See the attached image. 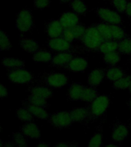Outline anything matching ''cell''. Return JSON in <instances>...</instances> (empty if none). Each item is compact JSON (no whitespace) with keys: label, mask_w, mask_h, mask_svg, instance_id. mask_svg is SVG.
<instances>
[{"label":"cell","mask_w":131,"mask_h":147,"mask_svg":"<svg viewBox=\"0 0 131 147\" xmlns=\"http://www.w3.org/2000/svg\"><path fill=\"white\" fill-rule=\"evenodd\" d=\"M96 25L105 40L119 41L128 37L126 32L120 25H112L103 22L96 24Z\"/></svg>","instance_id":"obj_1"},{"label":"cell","mask_w":131,"mask_h":147,"mask_svg":"<svg viewBox=\"0 0 131 147\" xmlns=\"http://www.w3.org/2000/svg\"><path fill=\"white\" fill-rule=\"evenodd\" d=\"M104 41L105 39L101 35L96 25H90L87 28L82 38L83 45L87 51L98 50L101 44Z\"/></svg>","instance_id":"obj_2"},{"label":"cell","mask_w":131,"mask_h":147,"mask_svg":"<svg viewBox=\"0 0 131 147\" xmlns=\"http://www.w3.org/2000/svg\"><path fill=\"white\" fill-rule=\"evenodd\" d=\"M110 98L107 95H100L94 101L89 108V118L90 120H95L101 117L109 107Z\"/></svg>","instance_id":"obj_3"},{"label":"cell","mask_w":131,"mask_h":147,"mask_svg":"<svg viewBox=\"0 0 131 147\" xmlns=\"http://www.w3.org/2000/svg\"><path fill=\"white\" fill-rule=\"evenodd\" d=\"M48 122L57 129H63L71 125L73 122L71 111H59L48 118Z\"/></svg>","instance_id":"obj_4"},{"label":"cell","mask_w":131,"mask_h":147,"mask_svg":"<svg viewBox=\"0 0 131 147\" xmlns=\"http://www.w3.org/2000/svg\"><path fill=\"white\" fill-rule=\"evenodd\" d=\"M33 16L32 11L24 9L18 13L16 18V27L21 32H27L33 27Z\"/></svg>","instance_id":"obj_5"},{"label":"cell","mask_w":131,"mask_h":147,"mask_svg":"<svg viewBox=\"0 0 131 147\" xmlns=\"http://www.w3.org/2000/svg\"><path fill=\"white\" fill-rule=\"evenodd\" d=\"M86 30L87 28H85L84 25L79 23L73 27L69 28H64L61 37L69 42L73 43V41L77 39L83 38Z\"/></svg>","instance_id":"obj_6"},{"label":"cell","mask_w":131,"mask_h":147,"mask_svg":"<svg viewBox=\"0 0 131 147\" xmlns=\"http://www.w3.org/2000/svg\"><path fill=\"white\" fill-rule=\"evenodd\" d=\"M97 16L103 21V22L112 25H120L122 18L119 14L106 8H99L96 10Z\"/></svg>","instance_id":"obj_7"},{"label":"cell","mask_w":131,"mask_h":147,"mask_svg":"<svg viewBox=\"0 0 131 147\" xmlns=\"http://www.w3.org/2000/svg\"><path fill=\"white\" fill-rule=\"evenodd\" d=\"M9 79L12 83L24 84L32 82L33 76L29 71L24 68L16 69L9 72Z\"/></svg>","instance_id":"obj_8"},{"label":"cell","mask_w":131,"mask_h":147,"mask_svg":"<svg viewBox=\"0 0 131 147\" xmlns=\"http://www.w3.org/2000/svg\"><path fill=\"white\" fill-rule=\"evenodd\" d=\"M68 82V78L61 73L52 72L45 77V83L48 87L54 88H61Z\"/></svg>","instance_id":"obj_9"},{"label":"cell","mask_w":131,"mask_h":147,"mask_svg":"<svg viewBox=\"0 0 131 147\" xmlns=\"http://www.w3.org/2000/svg\"><path fill=\"white\" fill-rule=\"evenodd\" d=\"M48 48L55 52H67L72 49V43L69 42L62 37L51 38L48 43Z\"/></svg>","instance_id":"obj_10"},{"label":"cell","mask_w":131,"mask_h":147,"mask_svg":"<svg viewBox=\"0 0 131 147\" xmlns=\"http://www.w3.org/2000/svg\"><path fill=\"white\" fill-rule=\"evenodd\" d=\"M88 67V61L83 57H74L64 68L73 72H84Z\"/></svg>","instance_id":"obj_11"},{"label":"cell","mask_w":131,"mask_h":147,"mask_svg":"<svg viewBox=\"0 0 131 147\" xmlns=\"http://www.w3.org/2000/svg\"><path fill=\"white\" fill-rule=\"evenodd\" d=\"M107 71L103 69H96L92 71L87 77V84L90 87L97 88L103 81Z\"/></svg>","instance_id":"obj_12"},{"label":"cell","mask_w":131,"mask_h":147,"mask_svg":"<svg viewBox=\"0 0 131 147\" xmlns=\"http://www.w3.org/2000/svg\"><path fill=\"white\" fill-rule=\"evenodd\" d=\"M21 132L25 137L30 139H39L41 137V131L36 124L31 122L23 125L21 127Z\"/></svg>","instance_id":"obj_13"},{"label":"cell","mask_w":131,"mask_h":147,"mask_svg":"<svg viewBox=\"0 0 131 147\" xmlns=\"http://www.w3.org/2000/svg\"><path fill=\"white\" fill-rule=\"evenodd\" d=\"M128 136V129L125 124L117 123L113 127L112 139L115 142H121Z\"/></svg>","instance_id":"obj_14"},{"label":"cell","mask_w":131,"mask_h":147,"mask_svg":"<svg viewBox=\"0 0 131 147\" xmlns=\"http://www.w3.org/2000/svg\"><path fill=\"white\" fill-rule=\"evenodd\" d=\"M64 29L60 20H51L46 25V32L51 38L61 37Z\"/></svg>","instance_id":"obj_15"},{"label":"cell","mask_w":131,"mask_h":147,"mask_svg":"<svg viewBox=\"0 0 131 147\" xmlns=\"http://www.w3.org/2000/svg\"><path fill=\"white\" fill-rule=\"evenodd\" d=\"M74 54L70 51L67 52H60L53 56L51 64L55 67H64L73 59Z\"/></svg>","instance_id":"obj_16"},{"label":"cell","mask_w":131,"mask_h":147,"mask_svg":"<svg viewBox=\"0 0 131 147\" xmlns=\"http://www.w3.org/2000/svg\"><path fill=\"white\" fill-rule=\"evenodd\" d=\"M59 20L64 28H69L79 24L78 15L71 11H66L62 14Z\"/></svg>","instance_id":"obj_17"},{"label":"cell","mask_w":131,"mask_h":147,"mask_svg":"<svg viewBox=\"0 0 131 147\" xmlns=\"http://www.w3.org/2000/svg\"><path fill=\"white\" fill-rule=\"evenodd\" d=\"M85 86L80 84V83H73L69 87L68 97L71 101H79L80 100L83 90L84 89Z\"/></svg>","instance_id":"obj_18"},{"label":"cell","mask_w":131,"mask_h":147,"mask_svg":"<svg viewBox=\"0 0 131 147\" xmlns=\"http://www.w3.org/2000/svg\"><path fill=\"white\" fill-rule=\"evenodd\" d=\"M24 107L29 110L33 117L41 119H48L49 118V114L47 110H45V108L32 105L31 103H28L27 101L24 102Z\"/></svg>","instance_id":"obj_19"},{"label":"cell","mask_w":131,"mask_h":147,"mask_svg":"<svg viewBox=\"0 0 131 147\" xmlns=\"http://www.w3.org/2000/svg\"><path fill=\"white\" fill-rule=\"evenodd\" d=\"M2 66L9 69H20L25 67V61L22 60L14 57H4L2 61Z\"/></svg>","instance_id":"obj_20"},{"label":"cell","mask_w":131,"mask_h":147,"mask_svg":"<svg viewBox=\"0 0 131 147\" xmlns=\"http://www.w3.org/2000/svg\"><path fill=\"white\" fill-rule=\"evenodd\" d=\"M20 46L23 50L29 54H34L38 51V44L34 39L22 38Z\"/></svg>","instance_id":"obj_21"},{"label":"cell","mask_w":131,"mask_h":147,"mask_svg":"<svg viewBox=\"0 0 131 147\" xmlns=\"http://www.w3.org/2000/svg\"><path fill=\"white\" fill-rule=\"evenodd\" d=\"M30 94L47 100V99L51 98L53 94L51 90L49 89L48 87H43V86H37V87H32L30 89Z\"/></svg>","instance_id":"obj_22"},{"label":"cell","mask_w":131,"mask_h":147,"mask_svg":"<svg viewBox=\"0 0 131 147\" xmlns=\"http://www.w3.org/2000/svg\"><path fill=\"white\" fill-rule=\"evenodd\" d=\"M124 71L120 67L117 66L110 67L106 72V78L109 80H111L113 82H115L117 80H120L124 76H125Z\"/></svg>","instance_id":"obj_23"},{"label":"cell","mask_w":131,"mask_h":147,"mask_svg":"<svg viewBox=\"0 0 131 147\" xmlns=\"http://www.w3.org/2000/svg\"><path fill=\"white\" fill-rule=\"evenodd\" d=\"M73 122H81L89 117V109L87 107H77L71 111Z\"/></svg>","instance_id":"obj_24"},{"label":"cell","mask_w":131,"mask_h":147,"mask_svg":"<svg viewBox=\"0 0 131 147\" xmlns=\"http://www.w3.org/2000/svg\"><path fill=\"white\" fill-rule=\"evenodd\" d=\"M118 49V41L112 40H105L100 46L98 51L101 53L105 55L108 53L114 52Z\"/></svg>","instance_id":"obj_25"},{"label":"cell","mask_w":131,"mask_h":147,"mask_svg":"<svg viewBox=\"0 0 131 147\" xmlns=\"http://www.w3.org/2000/svg\"><path fill=\"white\" fill-rule=\"evenodd\" d=\"M54 55L48 51L38 50L36 53H34L32 59L36 63H48L51 62Z\"/></svg>","instance_id":"obj_26"},{"label":"cell","mask_w":131,"mask_h":147,"mask_svg":"<svg viewBox=\"0 0 131 147\" xmlns=\"http://www.w3.org/2000/svg\"><path fill=\"white\" fill-rule=\"evenodd\" d=\"M99 96L100 95L96 88L91 87H85L83 90L80 100L84 101V102H92Z\"/></svg>","instance_id":"obj_27"},{"label":"cell","mask_w":131,"mask_h":147,"mask_svg":"<svg viewBox=\"0 0 131 147\" xmlns=\"http://www.w3.org/2000/svg\"><path fill=\"white\" fill-rule=\"evenodd\" d=\"M74 13L79 16H83L87 11V6L83 0H73L70 4Z\"/></svg>","instance_id":"obj_28"},{"label":"cell","mask_w":131,"mask_h":147,"mask_svg":"<svg viewBox=\"0 0 131 147\" xmlns=\"http://www.w3.org/2000/svg\"><path fill=\"white\" fill-rule=\"evenodd\" d=\"M117 51L124 55H131V38L126 37L118 41Z\"/></svg>","instance_id":"obj_29"},{"label":"cell","mask_w":131,"mask_h":147,"mask_svg":"<svg viewBox=\"0 0 131 147\" xmlns=\"http://www.w3.org/2000/svg\"><path fill=\"white\" fill-rule=\"evenodd\" d=\"M103 61L110 67L116 66L120 61V55L117 51L105 54L103 55Z\"/></svg>","instance_id":"obj_30"},{"label":"cell","mask_w":131,"mask_h":147,"mask_svg":"<svg viewBox=\"0 0 131 147\" xmlns=\"http://www.w3.org/2000/svg\"><path fill=\"white\" fill-rule=\"evenodd\" d=\"M131 85V76L125 75L120 80L115 81L113 84V87L115 89H126L130 88Z\"/></svg>","instance_id":"obj_31"},{"label":"cell","mask_w":131,"mask_h":147,"mask_svg":"<svg viewBox=\"0 0 131 147\" xmlns=\"http://www.w3.org/2000/svg\"><path fill=\"white\" fill-rule=\"evenodd\" d=\"M16 117H18V119L21 121L27 122V123L32 121L33 118V116L31 112L25 107L22 108H19L16 110Z\"/></svg>","instance_id":"obj_32"},{"label":"cell","mask_w":131,"mask_h":147,"mask_svg":"<svg viewBox=\"0 0 131 147\" xmlns=\"http://www.w3.org/2000/svg\"><path fill=\"white\" fill-rule=\"evenodd\" d=\"M25 101H27L28 103H31L32 105L38 106V107L45 108V109L48 107V106H49L48 102H47V100L44 98H41V97H38V96H33V95H31V94L28 96L27 100Z\"/></svg>","instance_id":"obj_33"},{"label":"cell","mask_w":131,"mask_h":147,"mask_svg":"<svg viewBox=\"0 0 131 147\" xmlns=\"http://www.w3.org/2000/svg\"><path fill=\"white\" fill-rule=\"evenodd\" d=\"M11 45L8 34L4 32H0V51H8L11 49Z\"/></svg>","instance_id":"obj_34"},{"label":"cell","mask_w":131,"mask_h":147,"mask_svg":"<svg viewBox=\"0 0 131 147\" xmlns=\"http://www.w3.org/2000/svg\"><path fill=\"white\" fill-rule=\"evenodd\" d=\"M102 144H103V136L101 133H97L90 138L87 144V147H101Z\"/></svg>","instance_id":"obj_35"},{"label":"cell","mask_w":131,"mask_h":147,"mask_svg":"<svg viewBox=\"0 0 131 147\" xmlns=\"http://www.w3.org/2000/svg\"><path fill=\"white\" fill-rule=\"evenodd\" d=\"M13 141L16 147H28L27 140L22 133H16L13 135Z\"/></svg>","instance_id":"obj_36"},{"label":"cell","mask_w":131,"mask_h":147,"mask_svg":"<svg viewBox=\"0 0 131 147\" xmlns=\"http://www.w3.org/2000/svg\"><path fill=\"white\" fill-rule=\"evenodd\" d=\"M111 3L118 12L124 13L129 2L127 0H111Z\"/></svg>","instance_id":"obj_37"},{"label":"cell","mask_w":131,"mask_h":147,"mask_svg":"<svg viewBox=\"0 0 131 147\" xmlns=\"http://www.w3.org/2000/svg\"><path fill=\"white\" fill-rule=\"evenodd\" d=\"M51 0H34V6L35 9H43L49 6Z\"/></svg>","instance_id":"obj_38"},{"label":"cell","mask_w":131,"mask_h":147,"mask_svg":"<svg viewBox=\"0 0 131 147\" xmlns=\"http://www.w3.org/2000/svg\"><path fill=\"white\" fill-rule=\"evenodd\" d=\"M9 94V92L7 90V89L4 87V85H0V96L1 98H4L5 96H6Z\"/></svg>","instance_id":"obj_39"},{"label":"cell","mask_w":131,"mask_h":147,"mask_svg":"<svg viewBox=\"0 0 131 147\" xmlns=\"http://www.w3.org/2000/svg\"><path fill=\"white\" fill-rule=\"evenodd\" d=\"M124 13L126 14V16L129 17V18H131V2H130L126 6V9L125 10V12Z\"/></svg>","instance_id":"obj_40"},{"label":"cell","mask_w":131,"mask_h":147,"mask_svg":"<svg viewBox=\"0 0 131 147\" xmlns=\"http://www.w3.org/2000/svg\"><path fill=\"white\" fill-rule=\"evenodd\" d=\"M1 147H16V146L14 142H8L5 144H4L3 142H1Z\"/></svg>","instance_id":"obj_41"},{"label":"cell","mask_w":131,"mask_h":147,"mask_svg":"<svg viewBox=\"0 0 131 147\" xmlns=\"http://www.w3.org/2000/svg\"><path fill=\"white\" fill-rule=\"evenodd\" d=\"M69 144L67 142H57L54 146V147H68Z\"/></svg>","instance_id":"obj_42"},{"label":"cell","mask_w":131,"mask_h":147,"mask_svg":"<svg viewBox=\"0 0 131 147\" xmlns=\"http://www.w3.org/2000/svg\"><path fill=\"white\" fill-rule=\"evenodd\" d=\"M37 147H50V144H49V143H47V142H41L38 144Z\"/></svg>","instance_id":"obj_43"},{"label":"cell","mask_w":131,"mask_h":147,"mask_svg":"<svg viewBox=\"0 0 131 147\" xmlns=\"http://www.w3.org/2000/svg\"><path fill=\"white\" fill-rule=\"evenodd\" d=\"M104 147H119V146L114 144H108V145H106Z\"/></svg>","instance_id":"obj_44"},{"label":"cell","mask_w":131,"mask_h":147,"mask_svg":"<svg viewBox=\"0 0 131 147\" xmlns=\"http://www.w3.org/2000/svg\"><path fill=\"white\" fill-rule=\"evenodd\" d=\"M68 147H78V144H76V143H70Z\"/></svg>","instance_id":"obj_45"},{"label":"cell","mask_w":131,"mask_h":147,"mask_svg":"<svg viewBox=\"0 0 131 147\" xmlns=\"http://www.w3.org/2000/svg\"><path fill=\"white\" fill-rule=\"evenodd\" d=\"M60 1H61V2H64V3H66V2H70L71 0H60Z\"/></svg>","instance_id":"obj_46"},{"label":"cell","mask_w":131,"mask_h":147,"mask_svg":"<svg viewBox=\"0 0 131 147\" xmlns=\"http://www.w3.org/2000/svg\"><path fill=\"white\" fill-rule=\"evenodd\" d=\"M128 105H129V107H130V110H131V99L130 100H129Z\"/></svg>","instance_id":"obj_47"},{"label":"cell","mask_w":131,"mask_h":147,"mask_svg":"<svg viewBox=\"0 0 131 147\" xmlns=\"http://www.w3.org/2000/svg\"><path fill=\"white\" fill-rule=\"evenodd\" d=\"M129 91H130V94H131V85L130 87V88H129Z\"/></svg>","instance_id":"obj_48"},{"label":"cell","mask_w":131,"mask_h":147,"mask_svg":"<svg viewBox=\"0 0 131 147\" xmlns=\"http://www.w3.org/2000/svg\"><path fill=\"white\" fill-rule=\"evenodd\" d=\"M130 129H131V123H130Z\"/></svg>","instance_id":"obj_49"}]
</instances>
